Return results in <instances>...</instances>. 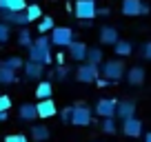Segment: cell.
I'll return each mask as SVG.
<instances>
[{"label": "cell", "mask_w": 151, "mask_h": 142, "mask_svg": "<svg viewBox=\"0 0 151 142\" xmlns=\"http://www.w3.org/2000/svg\"><path fill=\"white\" fill-rule=\"evenodd\" d=\"M36 113H38V118L47 120V118H53V115L58 113V107H56L53 100H40V102L36 104Z\"/></svg>", "instance_id": "cell-10"}, {"label": "cell", "mask_w": 151, "mask_h": 142, "mask_svg": "<svg viewBox=\"0 0 151 142\" xmlns=\"http://www.w3.org/2000/svg\"><path fill=\"white\" fill-rule=\"evenodd\" d=\"M96 16H109V9L107 7H100V9H96Z\"/></svg>", "instance_id": "cell-35"}, {"label": "cell", "mask_w": 151, "mask_h": 142, "mask_svg": "<svg viewBox=\"0 0 151 142\" xmlns=\"http://www.w3.org/2000/svg\"><path fill=\"white\" fill-rule=\"evenodd\" d=\"M56 60H58V62L62 65V62H65V53H58V56H56Z\"/></svg>", "instance_id": "cell-36"}, {"label": "cell", "mask_w": 151, "mask_h": 142, "mask_svg": "<svg viewBox=\"0 0 151 142\" xmlns=\"http://www.w3.org/2000/svg\"><path fill=\"white\" fill-rule=\"evenodd\" d=\"M9 109H11V98L0 95V113H9Z\"/></svg>", "instance_id": "cell-31"}, {"label": "cell", "mask_w": 151, "mask_h": 142, "mask_svg": "<svg viewBox=\"0 0 151 142\" xmlns=\"http://www.w3.org/2000/svg\"><path fill=\"white\" fill-rule=\"evenodd\" d=\"M49 42L56 44V47H69L71 42H73V31H71V27H53L51 36H49Z\"/></svg>", "instance_id": "cell-5"}, {"label": "cell", "mask_w": 151, "mask_h": 142, "mask_svg": "<svg viewBox=\"0 0 151 142\" xmlns=\"http://www.w3.org/2000/svg\"><path fill=\"white\" fill-rule=\"evenodd\" d=\"M11 82H16V73L0 65V85H11Z\"/></svg>", "instance_id": "cell-27"}, {"label": "cell", "mask_w": 151, "mask_h": 142, "mask_svg": "<svg viewBox=\"0 0 151 142\" xmlns=\"http://www.w3.org/2000/svg\"><path fill=\"white\" fill-rule=\"evenodd\" d=\"M118 40L120 38H118V29H116V27H102V29H100V42H102V44H111V47H113Z\"/></svg>", "instance_id": "cell-16"}, {"label": "cell", "mask_w": 151, "mask_h": 142, "mask_svg": "<svg viewBox=\"0 0 151 142\" xmlns=\"http://www.w3.org/2000/svg\"><path fill=\"white\" fill-rule=\"evenodd\" d=\"M27 0H0V11H24Z\"/></svg>", "instance_id": "cell-18"}, {"label": "cell", "mask_w": 151, "mask_h": 142, "mask_svg": "<svg viewBox=\"0 0 151 142\" xmlns=\"http://www.w3.org/2000/svg\"><path fill=\"white\" fill-rule=\"evenodd\" d=\"M51 76H53V78H58V80H65V78L69 76V67H67V65H60V67H58V69L51 73Z\"/></svg>", "instance_id": "cell-30"}, {"label": "cell", "mask_w": 151, "mask_h": 142, "mask_svg": "<svg viewBox=\"0 0 151 142\" xmlns=\"http://www.w3.org/2000/svg\"><path fill=\"white\" fill-rule=\"evenodd\" d=\"M31 42H33V40H31V33H29V29L27 27H22V29H20V31H18V44H20V47H31Z\"/></svg>", "instance_id": "cell-26"}, {"label": "cell", "mask_w": 151, "mask_h": 142, "mask_svg": "<svg viewBox=\"0 0 151 142\" xmlns=\"http://www.w3.org/2000/svg\"><path fill=\"white\" fill-rule=\"evenodd\" d=\"M102 58H104L102 49H100V47H91V49H87V60H85V62H89V65H96V67H100Z\"/></svg>", "instance_id": "cell-20"}, {"label": "cell", "mask_w": 151, "mask_h": 142, "mask_svg": "<svg viewBox=\"0 0 151 142\" xmlns=\"http://www.w3.org/2000/svg\"><path fill=\"white\" fill-rule=\"evenodd\" d=\"M124 76H127L129 85L138 87V85H142V82H145V69H142V67H131L129 71H124Z\"/></svg>", "instance_id": "cell-17"}, {"label": "cell", "mask_w": 151, "mask_h": 142, "mask_svg": "<svg viewBox=\"0 0 151 142\" xmlns=\"http://www.w3.org/2000/svg\"><path fill=\"white\" fill-rule=\"evenodd\" d=\"M24 16H27L29 22H33V20L42 18V9H40L38 2H31V5H27V9H24Z\"/></svg>", "instance_id": "cell-24"}, {"label": "cell", "mask_w": 151, "mask_h": 142, "mask_svg": "<svg viewBox=\"0 0 151 142\" xmlns=\"http://www.w3.org/2000/svg\"><path fill=\"white\" fill-rule=\"evenodd\" d=\"M87 44L85 42H78V40H73V42L67 47V51H69V56L73 58V60H78V62H85L87 60Z\"/></svg>", "instance_id": "cell-12"}, {"label": "cell", "mask_w": 151, "mask_h": 142, "mask_svg": "<svg viewBox=\"0 0 151 142\" xmlns=\"http://www.w3.org/2000/svg\"><path fill=\"white\" fill-rule=\"evenodd\" d=\"M0 22L9 24V27H27V24H31L27 20V16H24V11H0Z\"/></svg>", "instance_id": "cell-7"}, {"label": "cell", "mask_w": 151, "mask_h": 142, "mask_svg": "<svg viewBox=\"0 0 151 142\" xmlns=\"http://www.w3.org/2000/svg\"><path fill=\"white\" fill-rule=\"evenodd\" d=\"M100 69V76L104 78L107 82H118V80H122L124 78V65H122V60H107V62H102V65L98 67Z\"/></svg>", "instance_id": "cell-2"}, {"label": "cell", "mask_w": 151, "mask_h": 142, "mask_svg": "<svg viewBox=\"0 0 151 142\" xmlns=\"http://www.w3.org/2000/svg\"><path fill=\"white\" fill-rule=\"evenodd\" d=\"M116 129L118 127H116V120L113 118H104L102 120V131L104 133H116Z\"/></svg>", "instance_id": "cell-28"}, {"label": "cell", "mask_w": 151, "mask_h": 142, "mask_svg": "<svg viewBox=\"0 0 151 142\" xmlns=\"http://www.w3.org/2000/svg\"><path fill=\"white\" fill-rule=\"evenodd\" d=\"M49 136H51V131H49L47 124H33L31 127V138L36 142H47Z\"/></svg>", "instance_id": "cell-19"}, {"label": "cell", "mask_w": 151, "mask_h": 142, "mask_svg": "<svg viewBox=\"0 0 151 142\" xmlns=\"http://www.w3.org/2000/svg\"><path fill=\"white\" fill-rule=\"evenodd\" d=\"M122 14L136 18V16L149 14V7H147L142 0H122Z\"/></svg>", "instance_id": "cell-8"}, {"label": "cell", "mask_w": 151, "mask_h": 142, "mask_svg": "<svg viewBox=\"0 0 151 142\" xmlns=\"http://www.w3.org/2000/svg\"><path fill=\"white\" fill-rule=\"evenodd\" d=\"M53 27H56V22H53L51 16H42V20H40V24H38V31L40 33H51Z\"/></svg>", "instance_id": "cell-25"}, {"label": "cell", "mask_w": 151, "mask_h": 142, "mask_svg": "<svg viewBox=\"0 0 151 142\" xmlns=\"http://www.w3.org/2000/svg\"><path fill=\"white\" fill-rule=\"evenodd\" d=\"M91 118H93V113L85 102H78L71 107V124L73 127H89Z\"/></svg>", "instance_id": "cell-3"}, {"label": "cell", "mask_w": 151, "mask_h": 142, "mask_svg": "<svg viewBox=\"0 0 151 142\" xmlns=\"http://www.w3.org/2000/svg\"><path fill=\"white\" fill-rule=\"evenodd\" d=\"M5 142H29L27 136H22V133H14V136H7Z\"/></svg>", "instance_id": "cell-32"}, {"label": "cell", "mask_w": 151, "mask_h": 142, "mask_svg": "<svg viewBox=\"0 0 151 142\" xmlns=\"http://www.w3.org/2000/svg\"><path fill=\"white\" fill-rule=\"evenodd\" d=\"M60 118H62V122H71V107H65V109H62Z\"/></svg>", "instance_id": "cell-33"}, {"label": "cell", "mask_w": 151, "mask_h": 142, "mask_svg": "<svg viewBox=\"0 0 151 142\" xmlns=\"http://www.w3.org/2000/svg\"><path fill=\"white\" fill-rule=\"evenodd\" d=\"M7 118H9V113H0V122H5Z\"/></svg>", "instance_id": "cell-37"}, {"label": "cell", "mask_w": 151, "mask_h": 142, "mask_svg": "<svg viewBox=\"0 0 151 142\" xmlns=\"http://www.w3.org/2000/svg\"><path fill=\"white\" fill-rule=\"evenodd\" d=\"M122 131H124V136H129V138H138L142 133V122L138 118H129V120L122 122Z\"/></svg>", "instance_id": "cell-14"}, {"label": "cell", "mask_w": 151, "mask_h": 142, "mask_svg": "<svg viewBox=\"0 0 151 142\" xmlns=\"http://www.w3.org/2000/svg\"><path fill=\"white\" fill-rule=\"evenodd\" d=\"M22 69H24V78L27 80H40L45 73V67L38 65V62H24Z\"/></svg>", "instance_id": "cell-13"}, {"label": "cell", "mask_w": 151, "mask_h": 142, "mask_svg": "<svg viewBox=\"0 0 151 142\" xmlns=\"http://www.w3.org/2000/svg\"><path fill=\"white\" fill-rule=\"evenodd\" d=\"M113 51L118 53V58H127V56H131L133 47H131V42H129V40H118V42L113 44Z\"/></svg>", "instance_id": "cell-21"}, {"label": "cell", "mask_w": 151, "mask_h": 142, "mask_svg": "<svg viewBox=\"0 0 151 142\" xmlns=\"http://www.w3.org/2000/svg\"><path fill=\"white\" fill-rule=\"evenodd\" d=\"M18 118L24 120V122H33V120L38 118V113H36V104H31V102L20 104V107H18Z\"/></svg>", "instance_id": "cell-15"}, {"label": "cell", "mask_w": 151, "mask_h": 142, "mask_svg": "<svg viewBox=\"0 0 151 142\" xmlns=\"http://www.w3.org/2000/svg\"><path fill=\"white\" fill-rule=\"evenodd\" d=\"M145 142H151V133H147V136H145Z\"/></svg>", "instance_id": "cell-38"}, {"label": "cell", "mask_w": 151, "mask_h": 142, "mask_svg": "<svg viewBox=\"0 0 151 142\" xmlns=\"http://www.w3.org/2000/svg\"><path fill=\"white\" fill-rule=\"evenodd\" d=\"M116 115H118L120 120H129L136 115V104L131 102V100H124V102H116Z\"/></svg>", "instance_id": "cell-11"}, {"label": "cell", "mask_w": 151, "mask_h": 142, "mask_svg": "<svg viewBox=\"0 0 151 142\" xmlns=\"http://www.w3.org/2000/svg\"><path fill=\"white\" fill-rule=\"evenodd\" d=\"M53 60L51 56V42H49V36H38L36 40L29 47V62H38V65H49Z\"/></svg>", "instance_id": "cell-1"}, {"label": "cell", "mask_w": 151, "mask_h": 142, "mask_svg": "<svg viewBox=\"0 0 151 142\" xmlns=\"http://www.w3.org/2000/svg\"><path fill=\"white\" fill-rule=\"evenodd\" d=\"M96 113L100 118H116V100L111 98H100L98 104H96Z\"/></svg>", "instance_id": "cell-9"}, {"label": "cell", "mask_w": 151, "mask_h": 142, "mask_svg": "<svg viewBox=\"0 0 151 142\" xmlns=\"http://www.w3.org/2000/svg\"><path fill=\"white\" fill-rule=\"evenodd\" d=\"M36 95L40 100H51V95H53V87H51V82H40L38 85V89H36Z\"/></svg>", "instance_id": "cell-22"}, {"label": "cell", "mask_w": 151, "mask_h": 142, "mask_svg": "<svg viewBox=\"0 0 151 142\" xmlns=\"http://www.w3.org/2000/svg\"><path fill=\"white\" fill-rule=\"evenodd\" d=\"M142 56H145L147 60H151V42L145 44V49H142Z\"/></svg>", "instance_id": "cell-34"}, {"label": "cell", "mask_w": 151, "mask_h": 142, "mask_svg": "<svg viewBox=\"0 0 151 142\" xmlns=\"http://www.w3.org/2000/svg\"><path fill=\"white\" fill-rule=\"evenodd\" d=\"M9 36H11V27H9V24H5V22H0V44L7 42Z\"/></svg>", "instance_id": "cell-29"}, {"label": "cell", "mask_w": 151, "mask_h": 142, "mask_svg": "<svg viewBox=\"0 0 151 142\" xmlns=\"http://www.w3.org/2000/svg\"><path fill=\"white\" fill-rule=\"evenodd\" d=\"M0 65H2V67H7L9 71H14V73H16L18 69H22V65H24V62H22V58H20V56H9L7 60H0Z\"/></svg>", "instance_id": "cell-23"}, {"label": "cell", "mask_w": 151, "mask_h": 142, "mask_svg": "<svg viewBox=\"0 0 151 142\" xmlns=\"http://www.w3.org/2000/svg\"><path fill=\"white\" fill-rule=\"evenodd\" d=\"M96 0H76L73 5V14L80 22H91L96 18Z\"/></svg>", "instance_id": "cell-4"}, {"label": "cell", "mask_w": 151, "mask_h": 142, "mask_svg": "<svg viewBox=\"0 0 151 142\" xmlns=\"http://www.w3.org/2000/svg\"><path fill=\"white\" fill-rule=\"evenodd\" d=\"M98 76H100V69L96 65H89V62H82L76 69V80L78 82H96Z\"/></svg>", "instance_id": "cell-6"}]
</instances>
